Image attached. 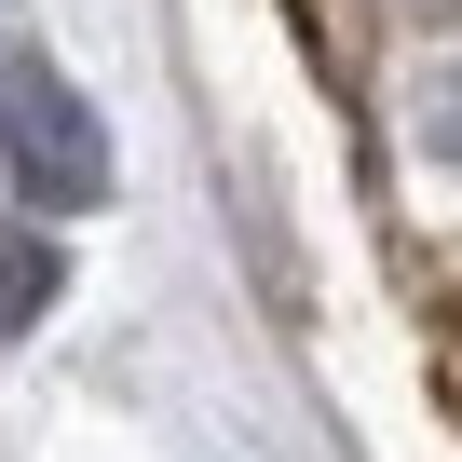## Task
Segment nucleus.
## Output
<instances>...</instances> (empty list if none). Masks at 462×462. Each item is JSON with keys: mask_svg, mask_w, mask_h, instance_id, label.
I'll return each mask as SVG.
<instances>
[{"mask_svg": "<svg viewBox=\"0 0 462 462\" xmlns=\"http://www.w3.org/2000/svg\"><path fill=\"white\" fill-rule=\"evenodd\" d=\"M0 163H14V190L42 217L109 204V123H96V96L55 55H14V69H0Z\"/></svg>", "mask_w": 462, "mask_h": 462, "instance_id": "1", "label": "nucleus"}, {"mask_svg": "<svg viewBox=\"0 0 462 462\" xmlns=\"http://www.w3.org/2000/svg\"><path fill=\"white\" fill-rule=\"evenodd\" d=\"M55 300V245H42V231H14V245H0V327H28Z\"/></svg>", "mask_w": 462, "mask_h": 462, "instance_id": "2", "label": "nucleus"}, {"mask_svg": "<svg viewBox=\"0 0 462 462\" xmlns=\"http://www.w3.org/2000/svg\"><path fill=\"white\" fill-rule=\"evenodd\" d=\"M435 150H448V163H462V69H448V82H435Z\"/></svg>", "mask_w": 462, "mask_h": 462, "instance_id": "3", "label": "nucleus"}]
</instances>
